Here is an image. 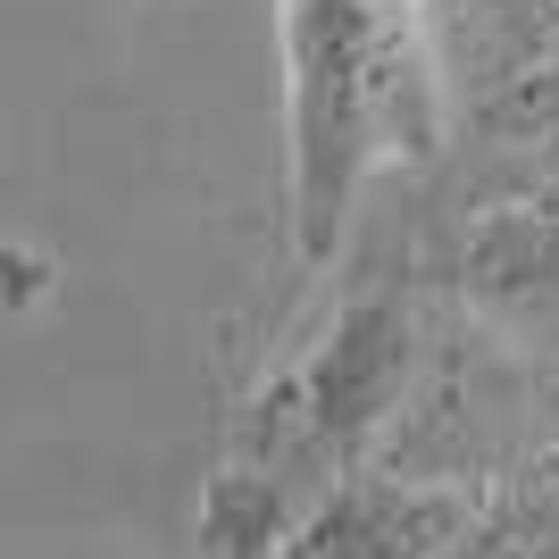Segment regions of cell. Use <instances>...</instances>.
<instances>
[{
	"mask_svg": "<svg viewBox=\"0 0 559 559\" xmlns=\"http://www.w3.org/2000/svg\"><path fill=\"white\" fill-rule=\"evenodd\" d=\"M309 426L326 451L368 443L376 426H401V393H409V318L393 301L343 309V326L326 334V359L309 368Z\"/></svg>",
	"mask_w": 559,
	"mask_h": 559,
	"instance_id": "obj_3",
	"label": "cell"
},
{
	"mask_svg": "<svg viewBox=\"0 0 559 559\" xmlns=\"http://www.w3.org/2000/svg\"><path fill=\"white\" fill-rule=\"evenodd\" d=\"M460 293L510 350H559V210H485L460 242Z\"/></svg>",
	"mask_w": 559,
	"mask_h": 559,
	"instance_id": "obj_2",
	"label": "cell"
},
{
	"mask_svg": "<svg viewBox=\"0 0 559 559\" xmlns=\"http://www.w3.org/2000/svg\"><path fill=\"white\" fill-rule=\"evenodd\" d=\"M476 543V492L426 485L401 467H359L309 501L284 559H467Z\"/></svg>",
	"mask_w": 559,
	"mask_h": 559,
	"instance_id": "obj_1",
	"label": "cell"
}]
</instances>
